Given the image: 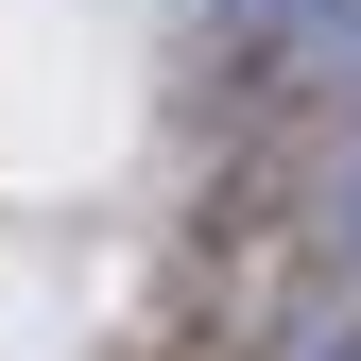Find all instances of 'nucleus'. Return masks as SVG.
I'll list each match as a JSON object with an SVG mask.
<instances>
[{
    "label": "nucleus",
    "instance_id": "obj_1",
    "mask_svg": "<svg viewBox=\"0 0 361 361\" xmlns=\"http://www.w3.org/2000/svg\"><path fill=\"white\" fill-rule=\"evenodd\" d=\"M310 86H327V104L361 121V0H344V18H327V35H310Z\"/></svg>",
    "mask_w": 361,
    "mask_h": 361
},
{
    "label": "nucleus",
    "instance_id": "obj_2",
    "mask_svg": "<svg viewBox=\"0 0 361 361\" xmlns=\"http://www.w3.org/2000/svg\"><path fill=\"white\" fill-rule=\"evenodd\" d=\"M327 241H344V276H361V172H327Z\"/></svg>",
    "mask_w": 361,
    "mask_h": 361
}]
</instances>
